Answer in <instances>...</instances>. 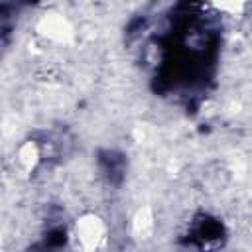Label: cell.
<instances>
[{
	"instance_id": "6da1fadb",
	"label": "cell",
	"mask_w": 252,
	"mask_h": 252,
	"mask_svg": "<svg viewBox=\"0 0 252 252\" xmlns=\"http://www.w3.org/2000/svg\"><path fill=\"white\" fill-rule=\"evenodd\" d=\"M104 234H106V226L96 215H85L77 219L73 236L77 238V244L81 248H96L98 242L104 238Z\"/></svg>"
},
{
	"instance_id": "7a4b0ae2",
	"label": "cell",
	"mask_w": 252,
	"mask_h": 252,
	"mask_svg": "<svg viewBox=\"0 0 252 252\" xmlns=\"http://www.w3.org/2000/svg\"><path fill=\"white\" fill-rule=\"evenodd\" d=\"M219 12H224V14H230V16H234V14H238L244 6H246V2L248 0H209Z\"/></svg>"
}]
</instances>
